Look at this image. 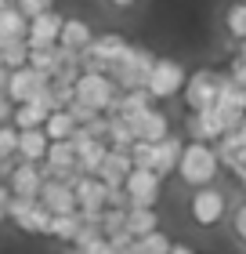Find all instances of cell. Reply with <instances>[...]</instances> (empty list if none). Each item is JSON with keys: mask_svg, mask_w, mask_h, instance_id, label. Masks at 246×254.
<instances>
[{"mask_svg": "<svg viewBox=\"0 0 246 254\" xmlns=\"http://www.w3.org/2000/svg\"><path fill=\"white\" fill-rule=\"evenodd\" d=\"M189 189H199V186H210V182H217L221 175V160H217V149L214 142H196L189 138L181 149V160H178V171H174Z\"/></svg>", "mask_w": 246, "mask_h": 254, "instance_id": "1", "label": "cell"}, {"mask_svg": "<svg viewBox=\"0 0 246 254\" xmlns=\"http://www.w3.org/2000/svg\"><path fill=\"white\" fill-rule=\"evenodd\" d=\"M152 62H156V55H152L148 48H142V44H127V48L120 51V59L109 62V76L116 80V87H120V91L145 87Z\"/></svg>", "mask_w": 246, "mask_h": 254, "instance_id": "2", "label": "cell"}, {"mask_svg": "<svg viewBox=\"0 0 246 254\" xmlns=\"http://www.w3.org/2000/svg\"><path fill=\"white\" fill-rule=\"evenodd\" d=\"M225 214H228V192L225 189H217L214 182L192 189V196H189V218L199 229L221 225V222H225Z\"/></svg>", "mask_w": 246, "mask_h": 254, "instance_id": "3", "label": "cell"}, {"mask_svg": "<svg viewBox=\"0 0 246 254\" xmlns=\"http://www.w3.org/2000/svg\"><path fill=\"white\" fill-rule=\"evenodd\" d=\"M7 222L15 225L22 236H48L51 211L40 203V196H11V203H7Z\"/></svg>", "mask_w": 246, "mask_h": 254, "instance_id": "4", "label": "cell"}, {"mask_svg": "<svg viewBox=\"0 0 246 254\" xmlns=\"http://www.w3.org/2000/svg\"><path fill=\"white\" fill-rule=\"evenodd\" d=\"M185 80H189V69H185L178 59H167V55H163V59L152 62L145 87H148V95L156 102H167V98H178L181 95Z\"/></svg>", "mask_w": 246, "mask_h": 254, "instance_id": "5", "label": "cell"}, {"mask_svg": "<svg viewBox=\"0 0 246 254\" xmlns=\"http://www.w3.org/2000/svg\"><path fill=\"white\" fill-rule=\"evenodd\" d=\"M217 91H221V69H196L189 73L181 87V102H185V113H199V109H210L217 102Z\"/></svg>", "mask_w": 246, "mask_h": 254, "instance_id": "6", "label": "cell"}, {"mask_svg": "<svg viewBox=\"0 0 246 254\" xmlns=\"http://www.w3.org/2000/svg\"><path fill=\"white\" fill-rule=\"evenodd\" d=\"M73 91H76V102L91 106L95 113H109V106L120 95V87H116V80L109 73H87V69H80Z\"/></svg>", "mask_w": 246, "mask_h": 254, "instance_id": "7", "label": "cell"}, {"mask_svg": "<svg viewBox=\"0 0 246 254\" xmlns=\"http://www.w3.org/2000/svg\"><path fill=\"white\" fill-rule=\"evenodd\" d=\"M73 189H76V211H80V218L101 225V211H105V200H109V186H105L98 175H80V182Z\"/></svg>", "mask_w": 246, "mask_h": 254, "instance_id": "8", "label": "cell"}, {"mask_svg": "<svg viewBox=\"0 0 246 254\" xmlns=\"http://www.w3.org/2000/svg\"><path fill=\"white\" fill-rule=\"evenodd\" d=\"M48 84H51V76L26 62V65H18V69H11V73H7V87H4V91H7V98L18 106V102L40 98L44 91H48Z\"/></svg>", "mask_w": 246, "mask_h": 254, "instance_id": "9", "label": "cell"}, {"mask_svg": "<svg viewBox=\"0 0 246 254\" xmlns=\"http://www.w3.org/2000/svg\"><path fill=\"white\" fill-rule=\"evenodd\" d=\"M123 192L131 200V207H156L163 196V178L152 167H134L123 182Z\"/></svg>", "mask_w": 246, "mask_h": 254, "instance_id": "10", "label": "cell"}, {"mask_svg": "<svg viewBox=\"0 0 246 254\" xmlns=\"http://www.w3.org/2000/svg\"><path fill=\"white\" fill-rule=\"evenodd\" d=\"M69 142L76 145V167L84 171V175H98L101 160H105V153H109V142H101V138H91L84 127H76Z\"/></svg>", "mask_w": 246, "mask_h": 254, "instance_id": "11", "label": "cell"}, {"mask_svg": "<svg viewBox=\"0 0 246 254\" xmlns=\"http://www.w3.org/2000/svg\"><path fill=\"white\" fill-rule=\"evenodd\" d=\"M62 18L58 11H40V15L29 18V29H26V44L29 48H54L58 44V33H62Z\"/></svg>", "mask_w": 246, "mask_h": 254, "instance_id": "12", "label": "cell"}, {"mask_svg": "<svg viewBox=\"0 0 246 254\" xmlns=\"http://www.w3.org/2000/svg\"><path fill=\"white\" fill-rule=\"evenodd\" d=\"M134 127V134L138 138H145V142H163V138L170 134V117H167V109H159L156 102L145 109V113H138V117H127Z\"/></svg>", "mask_w": 246, "mask_h": 254, "instance_id": "13", "label": "cell"}, {"mask_svg": "<svg viewBox=\"0 0 246 254\" xmlns=\"http://www.w3.org/2000/svg\"><path fill=\"white\" fill-rule=\"evenodd\" d=\"M185 134L196 138V142H217L225 134V124H221V113L210 106V109H199V113H185Z\"/></svg>", "mask_w": 246, "mask_h": 254, "instance_id": "14", "label": "cell"}, {"mask_svg": "<svg viewBox=\"0 0 246 254\" xmlns=\"http://www.w3.org/2000/svg\"><path fill=\"white\" fill-rule=\"evenodd\" d=\"M131 171H134L131 149H116V145H109V153H105L101 167H98V178H101L109 189H123V182H127V175H131Z\"/></svg>", "mask_w": 246, "mask_h": 254, "instance_id": "15", "label": "cell"}, {"mask_svg": "<svg viewBox=\"0 0 246 254\" xmlns=\"http://www.w3.org/2000/svg\"><path fill=\"white\" fill-rule=\"evenodd\" d=\"M11 196H40V186H44V167L40 164H29V160H18L11 167V175L4 178Z\"/></svg>", "mask_w": 246, "mask_h": 254, "instance_id": "16", "label": "cell"}, {"mask_svg": "<svg viewBox=\"0 0 246 254\" xmlns=\"http://www.w3.org/2000/svg\"><path fill=\"white\" fill-rule=\"evenodd\" d=\"M40 203L48 207L51 214H76V189L65 186V182L44 178V186H40Z\"/></svg>", "mask_w": 246, "mask_h": 254, "instance_id": "17", "label": "cell"}, {"mask_svg": "<svg viewBox=\"0 0 246 254\" xmlns=\"http://www.w3.org/2000/svg\"><path fill=\"white\" fill-rule=\"evenodd\" d=\"M181 149H185V138L181 134H167L163 142H156V149H152V171L167 182L174 171H178V160H181Z\"/></svg>", "mask_w": 246, "mask_h": 254, "instance_id": "18", "label": "cell"}, {"mask_svg": "<svg viewBox=\"0 0 246 254\" xmlns=\"http://www.w3.org/2000/svg\"><path fill=\"white\" fill-rule=\"evenodd\" d=\"M214 149H217L221 167L236 171L243 160H246V131H243V127H232V131H225V134L214 142Z\"/></svg>", "mask_w": 246, "mask_h": 254, "instance_id": "19", "label": "cell"}, {"mask_svg": "<svg viewBox=\"0 0 246 254\" xmlns=\"http://www.w3.org/2000/svg\"><path fill=\"white\" fill-rule=\"evenodd\" d=\"M51 113V102H48V91H44L40 98H29V102H18L15 113H11V124L18 127V131H26V127H44Z\"/></svg>", "mask_w": 246, "mask_h": 254, "instance_id": "20", "label": "cell"}, {"mask_svg": "<svg viewBox=\"0 0 246 254\" xmlns=\"http://www.w3.org/2000/svg\"><path fill=\"white\" fill-rule=\"evenodd\" d=\"M48 145H51V138H48V131H44V127H26V131H18V160L44 164Z\"/></svg>", "mask_w": 246, "mask_h": 254, "instance_id": "21", "label": "cell"}, {"mask_svg": "<svg viewBox=\"0 0 246 254\" xmlns=\"http://www.w3.org/2000/svg\"><path fill=\"white\" fill-rule=\"evenodd\" d=\"M95 40V29H91V22L87 18H62V33H58V44H62V48H69V51H84L87 44Z\"/></svg>", "mask_w": 246, "mask_h": 254, "instance_id": "22", "label": "cell"}, {"mask_svg": "<svg viewBox=\"0 0 246 254\" xmlns=\"http://www.w3.org/2000/svg\"><path fill=\"white\" fill-rule=\"evenodd\" d=\"M159 225H163V218H159L156 207H127V233L134 240L145 236V233H156Z\"/></svg>", "mask_w": 246, "mask_h": 254, "instance_id": "23", "label": "cell"}, {"mask_svg": "<svg viewBox=\"0 0 246 254\" xmlns=\"http://www.w3.org/2000/svg\"><path fill=\"white\" fill-rule=\"evenodd\" d=\"M80 211L76 214H51V222H48V240H54V244H73L76 233H80Z\"/></svg>", "mask_w": 246, "mask_h": 254, "instance_id": "24", "label": "cell"}, {"mask_svg": "<svg viewBox=\"0 0 246 254\" xmlns=\"http://www.w3.org/2000/svg\"><path fill=\"white\" fill-rule=\"evenodd\" d=\"M26 29H29V18L15 4L0 7V37L4 40H26Z\"/></svg>", "mask_w": 246, "mask_h": 254, "instance_id": "25", "label": "cell"}, {"mask_svg": "<svg viewBox=\"0 0 246 254\" xmlns=\"http://www.w3.org/2000/svg\"><path fill=\"white\" fill-rule=\"evenodd\" d=\"M44 131H48L51 142H54V138H73V131H76L73 113H69V109H51L48 120H44Z\"/></svg>", "mask_w": 246, "mask_h": 254, "instance_id": "26", "label": "cell"}, {"mask_svg": "<svg viewBox=\"0 0 246 254\" xmlns=\"http://www.w3.org/2000/svg\"><path fill=\"white\" fill-rule=\"evenodd\" d=\"M134 138H138V134H134L131 120L120 117V113H112V117H109V145H116V149H131Z\"/></svg>", "mask_w": 246, "mask_h": 254, "instance_id": "27", "label": "cell"}, {"mask_svg": "<svg viewBox=\"0 0 246 254\" xmlns=\"http://www.w3.org/2000/svg\"><path fill=\"white\" fill-rule=\"evenodd\" d=\"M29 65H37L40 73H48L54 76L58 73V65H62V48H29Z\"/></svg>", "mask_w": 246, "mask_h": 254, "instance_id": "28", "label": "cell"}, {"mask_svg": "<svg viewBox=\"0 0 246 254\" xmlns=\"http://www.w3.org/2000/svg\"><path fill=\"white\" fill-rule=\"evenodd\" d=\"M44 164H48V167H69V164H76V145L69 142V138H54V142L48 145Z\"/></svg>", "mask_w": 246, "mask_h": 254, "instance_id": "29", "label": "cell"}, {"mask_svg": "<svg viewBox=\"0 0 246 254\" xmlns=\"http://www.w3.org/2000/svg\"><path fill=\"white\" fill-rule=\"evenodd\" d=\"M225 33L232 40H246V0H236L225 11Z\"/></svg>", "mask_w": 246, "mask_h": 254, "instance_id": "30", "label": "cell"}, {"mask_svg": "<svg viewBox=\"0 0 246 254\" xmlns=\"http://www.w3.org/2000/svg\"><path fill=\"white\" fill-rule=\"evenodd\" d=\"M174 240L163 233V229H156V233H145L134 240V254H167Z\"/></svg>", "mask_w": 246, "mask_h": 254, "instance_id": "31", "label": "cell"}, {"mask_svg": "<svg viewBox=\"0 0 246 254\" xmlns=\"http://www.w3.org/2000/svg\"><path fill=\"white\" fill-rule=\"evenodd\" d=\"M0 62L7 69H18L29 62V44L26 40H4V48H0Z\"/></svg>", "mask_w": 246, "mask_h": 254, "instance_id": "32", "label": "cell"}, {"mask_svg": "<svg viewBox=\"0 0 246 254\" xmlns=\"http://www.w3.org/2000/svg\"><path fill=\"white\" fill-rule=\"evenodd\" d=\"M73 98H76L73 84H69V80H54V76H51V84H48V102H51V109H65Z\"/></svg>", "mask_w": 246, "mask_h": 254, "instance_id": "33", "label": "cell"}, {"mask_svg": "<svg viewBox=\"0 0 246 254\" xmlns=\"http://www.w3.org/2000/svg\"><path fill=\"white\" fill-rule=\"evenodd\" d=\"M120 229H127V207H105L101 211V233L112 236Z\"/></svg>", "mask_w": 246, "mask_h": 254, "instance_id": "34", "label": "cell"}, {"mask_svg": "<svg viewBox=\"0 0 246 254\" xmlns=\"http://www.w3.org/2000/svg\"><path fill=\"white\" fill-rule=\"evenodd\" d=\"M0 156H18V127L15 124H0Z\"/></svg>", "mask_w": 246, "mask_h": 254, "instance_id": "35", "label": "cell"}, {"mask_svg": "<svg viewBox=\"0 0 246 254\" xmlns=\"http://www.w3.org/2000/svg\"><path fill=\"white\" fill-rule=\"evenodd\" d=\"M152 149H156V142L134 138V145H131V160H134V167H152Z\"/></svg>", "mask_w": 246, "mask_h": 254, "instance_id": "36", "label": "cell"}, {"mask_svg": "<svg viewBox=\"0 0 246 254\" xmlns=\"http://www.w3.org/2000/svg\"><path fill=\"white\" fill-rule=\"evenodd\" d=\"M109 247H112V254H134V236L127 229H120V233L109 236Z\"/></svg>", "mask_w": 246, "mask_h": 254, "instance_id": "37", "label": "cell"}, {"mask_svg": "<svg viewBox=\"0 0 246 254\" xmlns=\"http://www.w3.org/2000/svg\"><path fill=\"white\" fill-rule=\"evenodd\" d=\"M15 7H18L26 18H33V15H40V11H51L54 0H15Z\"/></svg>", "mask_w": 246, "mask_h": 254, "instance_id": "38", "label": "cell"}, {"mask_svg": "<svg viewBox=\"0 0 246 254\" xmlns=\"http://www.w3.org/2000/svg\"><path fill=\"white\" fill-rule=\"evenodd\" d=\"M225 73L232 76V80H236V84H246V55H232V59H228V69H225Z\"/></svg>", "mask_w": 246, "mask_h": 254, "instance_id": "39", "label": "cell"}, {"mask_svg": "<svg viewBox=\"0 0 246 254\" xmlns=\"http://www.w3.org/2000/svg\"><path fill=\"white\" fill-rule=\"evenodd\" d=\"M232 233H236L239 244H246V200L232 211Z\"/></svg>", "mask_w": 246, "mask_h": 254, "instance_id": "40", "label": "cell"}, {"mask_svg": "<svg viewBox=\"0 0 246 254\" xmlns=\"http://www.w3.org/2000/svg\"><path fill=\"white\" fill-rule=\"evenodd\" d=\"M11 113H15V102L7 98V91L0 87V124H7L11 120Z\"/></svg>", "mask_w": 246, "mask_h": 254, "instance_id": "41", "label": "cell"}, {"mask_svg": "<svg viewBox=\"0 0 246 254\" xmlns=\"http://www.w3.org/2000/svg\"><path fill=\"white\" fill-rule=\"evenodd\" d=\"M7 203H11V189L7 182H0V222H7Z\"/></svg>", "mask_w": 246, "mask_h": 254, "instance_id": "42", "label": "cell"}, {"mask_svg": "<svg viewBox=\"0 0 246 254\" xmlns=\"http://www.w3.org/2000/svg\"><path fill=\"white\" fill-rule=\"evenodd\" d=\"M167 254H196V251H192L189 244H170V251H167Z\"/></svg>", "mask_w": 246, "mask_h": 254, "instance_id": "43", "label": "cell"}, {"mask_svg": "<svg viewBox=\"0 0 246 254\" xmlns=\"http://www.w3.org/2000/svg\"><path fill=\"white\" fill-rule=\"evenodd\" d=\"M232 175H236V178H239V186L246 189V160H243V164H239L236 171H232Z\"/></svg>", "mask_w": 246, "mask_h": 254, "instance_id": "44", "label": "cell"}, {"mask_svg": "<svg viewBox=\"0 0 246 254\" xmlns=\"http://www.w3.org/2000/svg\"><path fill=\"white\" fill-rule=\"evenodd\" d=\"M109 4H112V7H120V11H127V7H134L138 0H109Z\"/></svg>", "mask_w": 246, "mask_h": 254, "instance_id": "45", "label": "cell"}, {"mask_svg": "<svg viewBox=\"0 0 246 254\" xmlns=\"http://www.w3.org/2000/svg\"><path fill=\"white\" fill-rule=\"evenodd\" d=\"M7 73H11V69H7L4 62H0V87H7Z\"/></svg>", "mask_w": 246, "mask_h": 254, "instance_id": "46", "label": "cell"}, {"mask_svg": "<svg viewBox=\"0 0 246 254\" xmlns=\"http://www.w3.org/2000/svg\"><path fill=\"white\" fill-rule=\"evenodd\" d=\"M65 254H84V251H80V247H73V244H69V251Z\"/></svg>", "mask_w": 246, "mask_h": 254, "instance_id": "47", "label": "cell"}, {"mask_svg": "<svg viewBox=\"0 0 246 254\" xmlns=\"http://www.w3.org/2000/svg\"><path fill=\"white\" fill-rule=\"evenodd\" d=\"M7 4H15V0H0V7H7Z\"/></svg>", "mask_w": 246, "mask_h": 254, "instance_id": "48", "label": "cell"}, {"mask_svg": "<svg viewBox=\"0 0 246 254\" xmlns=\"http://www.w3.org/2000/svg\"><path fill=\"white\" fill-rule=\"evenodd\" d=\"M239 127H243V131H246V113H243V124H239Z\"/></svg>", "mask_w": 246, "mask_h": 254, "instance_id": "49", "label": "cell"}, {"mask_svg": "<svg viewBox=\"0 0 246 254\" xmlns=\"http://www.w3.org/2000/svg\"><path fill=\"white\" fill-rule=\"evenodd\" d=\"M0 48H4V37H0Z\"/></svg>", "mask_w": 246, "mask_h": 254, "instance_id": "50", "label": "cell"}, {"mask_svg": "<svg viewBox=\"0 0 246 254\" xmlns=\"http://www.w3.org/2000/svg\"><path fill=\"white\" fill-rule=\"evenodd\" d=\"M243 91H246V84H243Z\"/></svg>", "mask_w": 246, "mask_h": 254, "instance_id": "51", "label": "cell"}]
</instances>
